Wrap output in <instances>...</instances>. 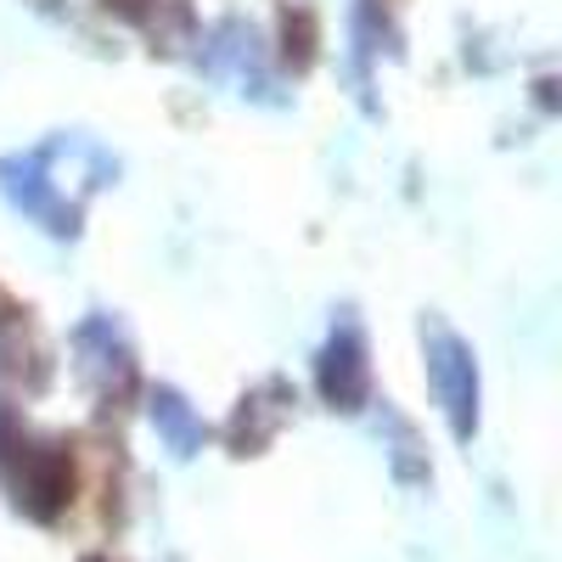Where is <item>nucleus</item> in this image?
Masks as SVG:
<instances>
[{"instance_id":"1","label":"nucleus","mask_w":562,"mask_h":562,"mask_svg":"<svg viewBox=\"0 0 562 562\" xmlns=\"http://www.w3.org/2000/svg\"><path fill=\"white\" fill-rule=\"evenodd\" d=\"M0 484L34 524H57L74 501V456L57 439H34L12 405H0Z\"/></svg>"},{"instance_id":"2","label":"nucleus","mask_w":562,"mask_h":562,"mask_svg":"<svg viewBox=\"0 0 562 562\" xmlns=\"http://www.w3.org/2000/svg\"><path fill=\"white\" fill-rule=\"evenodd\" d=\"M0 198H7L18 214H29L40 231H52V237H79V198L63 192L57 180V135L40 140L29 153H7L0 158Z\"/></svg>"},{"instance_id":"3","label":"nucleus","mask_w":562,"mask_h":562,"mask_svg":"<svg viewBox=\"0 0 562 562\" xmlns=\"http://www.w3.org/2000/svg\"><path fill=\"white\" fill-rule=\"evenodd\" d=\"M422 355H428V383L434 400L445 405V422L461 445H473L479 434V355L456 326H445L439 315L422 321Z\"/></svg>"},{"instance_id":"4","label":"nucleus","mask_w":562,"mask_h":562,"mask_svg":"<svg viewBox=\"0 0 562 562\" xmlns=\"http://www.w3.org/2000/svg\"><path fill=\"white\" fill-rule=\"evenodd\" d=\"M74 355H79V378L97 389L102 400L124 405L135 389H140V366H135V349L124 338V326L113 315H85L74 326Z\"/></svg>"},{"instance_id":"5","label":"nucleus","mask_w":562,"mask_h":562,"mask_svg":"<svg viewBox=\"0 0 562 562\" xmlns=\"http://www.w3.org/2000/svg\"><path fill=\"white\" fill-rule=\"evenodd\" d=\"M315 389L321 400L355 416L366 400H371V349H366V333H360V321L344 310V321L333 326V338L321 344L315 355Z\"/></svg>"},{"instance_id":"6","label":"nucleus","mask_w":562,"mask_h":562,"mask_svg":"<svg viewBox=\"0 0 562 562\" xmlns=\"http://www.w3.org/2000/svg\"><path fill=\"white\" fill-rule=\"evenodd\" d=\"M203 74H209V79H225V85H237L243 97H254V102L281 108L276 79H270L265 52H259V34H254L243 18H225V23H214V29L203 34Z\"/></svg>"},{"instance_id":"7","label":"nucleus","mask_w":562,"mask_h":562,"mask_svg":"<svg viewBox=\"0 0 562 562\" xmlns=\"http://www.w3.org/2000/svg\"><path fill=\"white\" fill-rule=\"evenodd\" d=\"M293 405H299V389H293L288 378H265L259 389H248L243 405L231 411V428H225L231 456H259V450L276 439L281 422H288Z\"/></svg>"},{"instance_id":"8","label":"nucleus","mask_w":562,"mask_h":562,"mask_svg":"<svg viewBox=\"0 0 562 562\" xmlns=\"http://www.w3.org/2000/svg\"><path fill=\"white\" fill-rule=\"evenodd\" d=\"M147 416H153L158 439L169 445V456H180V461H192L203 450V439H209V422L198 416V405L186 400L180 389H169V383L147 389Z\"/></svg>"},{"instance_id":"9","label":"nucleus","mask_w":562,"mask_h":562,"mask_svg":"<svg viewBox=\"0 0 562 562\" xmlns=\"http://www.w3.org/2000/svg\"><path fill=\"white\" fill-rule=\"evenodd\" d=\"M108 12H119L124 23H135L140 34H153V40H164V45L198 34L192 0H108Z\"/></svg>"},{"instance_id":"10","label":"nucleus","mask_w":562,"mask_h":562,"mask_svg":"<svg viewBox=\"0 0 562 562\" xmlns=\"http://www.w3.org/2000/svg\"><path fill=\"white\" fill-rule=\"evenodd\" d=\"M378 428H383V450H389L394 479H400V484H428V479H434V467H428V450H422V434L411 428V422H405L389 400H383Z\"/></svg>"},{"instance_id":"11","label":"nucleus","mask_w":562,"mask_h":562,"mask_svg":"<svg viewBox=\"0 0 562 562\" xmlns=\"http://www.w3.org/2000/svg\"><path fill=\"white\" fill-rule=\"evenodd\" d=\"M315 45H321V18L315 7L293 0V7H281V63L293 74H310L315 68Z\"/></svg>"},{"instance_id":"12","label":"nucleus","mask_w":562,"mask_h":562,"mask_svg":"<svg viewBox=\"0 0 562 562\" xmlns=\"http://www.w3.org/2000/svg\"><path fill=\"white\" fill-rule=\"evenodd\" d=\"M85 562H108V557H85Z\"/></svg>"}]
</instances>
